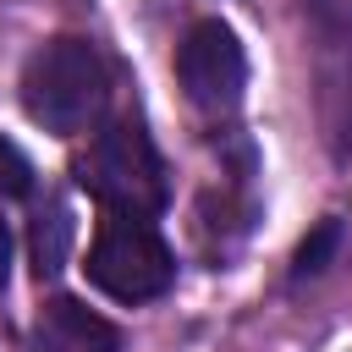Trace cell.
<instances>
[{"label": "cell", "instance_id": "8992f818", "mask_svg": "<svg viewBox=\"0 0 352 352\" xmlns=\"http://www.w3.org/2000/svg\"><path fill=\"white\" fill-rule=\"evenodd\" d=\"M336 248H341V226H336V220H319V226H314V236L297 248V264H292V275H297V280L319 275V270L330 264V253H336Z\"/></svg>", "mask_w": 352, "mask_h": 352}, {"label": "cell", "instance_id": "7a4b0ae2", "mask_svg": "<svg viewBox=\"0 0 352 352\" xmlns=\"http://www.w3.org/2000/svg\"><path fill=\"white\" fill-rule=\"evenodd\" d=\"M77 182L116 214H154L165 204V165L138 121H110L77 160Z\"/></svg>", "mask_w": 352, "mask_h": 352}, {"label": "cell", "instance_id": "9c48e42d", "mask_svg": "<svg viewBox=\"0 0 352 352\" xmlns=\"http://www.w3.org/2000/svg\"><path fill=\"white\" fill-rule=\"evenodd\" d=\"M6 270H11V231H6V220H0V286H6Z\"/></svg>", "mask_w": 352, "mask_h": 352}, {"label": "cell", "instance_id": "277c9868", "mask_svg": "<svg viewBox=\"0 0 352 352\" xmlns=\"http://www.w3.org/2000/svg\"><path fill=\"white\" fill-rule=\"evenodd\" d=\"M176 82L204 116H231L248 88V55L226 22H192L176 50Z\"/></svg>", "mask_w": 352, "mask_h": 352}, {"label": "cell", "instance_id": "ba28073f", "mask_svg": "<svg viewBox=\"0 0 352 352\" xmlns=\"http://www.w3.org/2000/svg\"><path fill=\"white\" fill-rule=\"evenodd\" d=\"M319 28H352V0H308Z\"/></svg>", "mask_w": 352, "mask_h": 352}, {"label": "cell", "instance_id": "3957f363", "mask_svg": "<svg viewBox=\"0 0 352 352\" xmlns=\"http://www.w3.org/2000/svg\"><path fill=\"white\" fill-rule=\"evenodd\" d=\"M88 280L116 302H148L165 297L176 280V258L165 236L148 226V214H104L88 242Z\"/></svg>", "mask_w": 352, "mask_h": 352}, {"label": "cell", "instance_id": "52a82bcc", "mask_svg": "<svg viewBox=\"0 0 352 352\" xmlns=\"http://www.w3.org/2000/svg\"><path fill=\"white\" fill-rule=\"evenodd\" d=\"M28 182H33L28 154H22L11 138H0V198H22V192H28Z\"/></svg>", "mask_w": 352, "mask_h": 352}, {"label": "cell", "instance_id": "5b68a950", "mask_svg": "<svg viewBox=\"0 0 352 352\" xmlns=\"http://www.w3.org/2000/svg\"><path fill=\"white\" fill-rule=\"evenodd\" d=\"M33 352H121V336L94 308H82L72 297H55L33 324Z\"/></svg>", "mask_w": 352, "mask_h": 352}, {"label": "cell", "instance_id": "6da1fadb", "mask_svg": "<svg viewBox=\"0 0 352 352\" xmlns=\"http://www.w3.org/2000/svg\"><path fill=\"white\" fill-rule=\"evenodd\" d=\"M104 60L88 38H50L22 66V110L55 138H77L104 110Z\"/></svg>", "mask_w": 352, "mask_h": 352}]
</instances>
